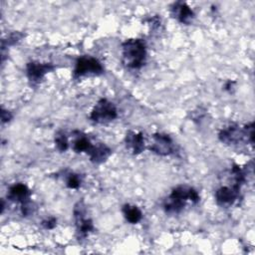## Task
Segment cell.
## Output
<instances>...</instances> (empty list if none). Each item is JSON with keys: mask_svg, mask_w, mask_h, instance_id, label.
I'll return each mask as SVG.
<instances>
[{"mask_svg": "<svg viewBox=\"0 0 255 255\" xmlns=\"http://www.w3.org/2000/svg\"><path fill=\"white\" fill-rule=\"evenodd\" d=\"M90 156V160L94 163H102L106 161L112 154V149L103 142L93 144L89 152L87 153Z\"/></svg>", "mask_w": 255, "mask_h": 255, "instance_id": "cell-12", "label": "cell"}, {"mask_svg": "<svg viewBox=\"0 0 255 255\" xmlns=\"http://www.w3.org/2000/svg\"><path fill=\"white\" fill-rule=\"evenodd\" d=\"M55 144L58 150L66 151L69 148V140L63 131H58L55 135Z\"/></svg>", "mask_w": 255, "mask_h": 255, "instance_id": "cell-17", "label": "cell"}, {"mask_svg": "<svg viewBox=\"0 0 255 255\" xmlns=\"http://www.w3.org/2000/svg\"><path fill=\"white\" fill-rule=\"evenodd\" d=\"M218 138L221 142L227 145L238 144L241 140L245 141L244 130L237 125H229L220 129Z\"/></svg>", "mask_w": 255, "mask_h": 255, "instance_id": "cell-8", "label": "cell"}, {"mask_svg": "<svg viewBox=\"0 0 255 255\" xmlns=\"http://www.w3.org/2000/svg\"><path fill=\"white\" fill-rule=\"evenodd\" d=\"M234 84H235V82L234 81H227L226 83H225V85H224V89L226 90V91H231V89L233 88V86H234Z\"/></svg>", "mask_w": 255, "mask_h": 255, "instance_id": "cell-22", "label": "cell"}, {"mask_svg": "<svg viewBox=\"0 0 255 255\" xmlns=\"http://www.w3.org/2000/svg\"><path fill=\"white\" fill-rule=\"evenodd\" d=\"M241 186L232 184V186H221L215 191V200L219 206H231L239 196Z\"/></svg>", "mask_w": 255, "mask_h": 255, "instance_id": "cell-7", "label": "cell"}, {"mask_svg": "<svg viewBox=\"0 0 255 255\" xmlns=\"http://www.w3.org/2000/svg\"><path fill=\"white\" fill-rule=\"evenodd\" d=\"M41 224H42V226H43L44 229H46V230H52V229H54V228L56 227V225H57V218L54 217V216L48 217V218L44 219Z\"/></svg>", "mask_w": 255, "mask_h": 255, "instance_id": "cell-20", "label": "cell"}, {"mask_svg": "<svg viewBox=\"0 0 255 255\" xmlns=\"http://www.w3.org/2000/svg\"><path fill=\"white\" fill-rule=\"evenodd\" d=\"M148 148L157 155L167 156L174 151V143L168 134L156 132L151 135V142Z\"/></svg>", "mask_w": 255, "mask_h": 255, "instance_id": "cell-5", "label": "cell"}, {"mask_svg": "<svg viewBox=\"0 0 255 255\" xmlns=\"http://www.w3.org/2000/svg\"><path fill=\"white\" fill-rule=\"evenodd\" d=\"M118 118V110L114 103L107 99H100L94 106L90 120L96 124H108Z\"/></svg>", "mask_w": 255, "mask_h": 255, "instance_id": "cell-2", "label": "cell"}, {"mask_svg": "<svg viewBox=\"0 0 255 255\" xmlns=\"http://www.w3.org/2000/svg\"><path fill=\"white\" fill-rule=\"evenodd\" d=\"M104 72V67L102 63L95 57L92 56H82L77 59L73 78L79 79L83 76L90 75H101Z\"/></svg>", "mask_w": 255, "mask_h": 255, "instance_id": "cell-4", "label": "cell"}, {"mask_svg": "<svg viewBox=\"0 0 255 255\" xmlns=\"http://www.w3.org/2000/svg\"><path fill=\"white\" fill-rule=\"evenodd\" d=\"M24 38V34L20 32H13L11 33L6 39L2 40V51L7 48L8 46H12L20 42Z\"/></svg>", "mask_w": 255, "mask_h": 255, "instance_id": "cell-18", "label": "cell"}, {"mask_svg": "<svg viewBox=\"0 0 255 255\" xmlns=\"http://www.w3.org/2000/svg\"><path fill=\"white\" fill-rule=\"evenodd\" d=\"M12 118H13V115L11 114V112L1 108V121L3 124L10 122L12 120Z\"/></svg>", "mask_w": 255, "mask_h": 255, "instance_id": "cell-21", "label": "cell"}, {"mask_svg": "<svg viewBox=\"0 0 255 255\" xmlns=\"http://www.w3.org/2000/svg\"><path fill=\"white\" fill-rule=\"evenodd\" d=\"M126 147L134 155L139 154L143 151L145 144H144V137L141 132H135L132 130H128L125 137Z\"/></svg>", "mask_w": 255, "mask_h": 255, "instance_id": "cell-11", "label": "cell"}, {"mask_svg": "<svg viewBox=\"0 0 255 255\" xmlns=\"http://www.w3.org/2000/svg\"><path fill=\"white\" fill-rule=\"evenodd\" d=\"M170 13L173 18L182 24H190L194 19V12L192 9L185 3L181 1L174 2L170 7Z\"/></svg>", "mask_w": 255, "mask_h": 255, "instance_id": "cell-9", "label": "cell"}, {"mask_svg": "<svg viewBox=\"0 0 255 255\" xmlns=\"http://www.w3.org/2000/svg\"><path fill=\"white\" fill-rule=\"evenodd\" d=\"M74 218L76 225V234L79 240L86 238L91 232L95 230L94 223L91 218L87 217L86 206L83 200H79L74 206Z\"/></svg>", "mask_w": 255, "mask_h": 255, "instance_id": "cell-3", "label": "cell"}, {"mask_svg": "<svg viewBox=\"0 0 255 255\" xmlns=\"http://www.w3.org/2000/svg\"><path fill=\"white\" fill-rule=\"evenodd\" d=\"M146 60V46L142 39H128L122 43V62L128 69L138 70Z\"/></svg>", "mask_w": 255, "mask_h": 255, "instance_id": "cell-1", "label": "cell"}, {"mask_svg": "<svg viewBox=\"0 0 255 255\" xmlns=\"http://www.w3.org/2000/svg\"><path fill=\"white\" fill-rule=\"evenodd\" d=\"M185 201L172 195L171 193L163 201V209L166 213H179L185 206Z\"/></svg>", "mask_w": 255, "mask_h": 255, "instance_id": "cell-13", "label": "cell"}, {"mask_svg": "<svg viewBox=\"0 0 255 255\" xmlns=\"http://www.w3.org/2000/svg\"><path fill=\"white\" fill-rule=\"evenodd\" d=\"M124 217L130 224H136L142 219V212L136 205L125 204L122 207Z\"/></svg>", "mask_w": 255, "mask_h": 255, "instance_id": "cell-14", "label": "cell"}, {"mask_svg": "<svg viewBox=\"0 0 255 255\" xmlns=\"http://www.w3.org/2000/svg\"><path fill=\"white\" fill-rule=\"evenodd\" d=\"M92 146H93V143L91 142L90 138L85 134H81V133L78 134V136L73 142V149L78 153L80 152L88 153Z\"/></svg>", "mask_w": 255, "mask_h": 255, "instance_id": "cell-15", "label": "cell"}, {"mask_svg": "<svg viewBox=\"0 0 255 255\" xmlns=\"http://www.w3.org/2000/svg\"><path fill=\"white\" fill-rule=\"evenodd\" d=\"M54 69L55 66L52 63H41L37 61H31L26 65V75L30 82L37 84Z\"/></svg>", "mask_w": 255, "mask_h": 255, "instance_id": "cell-6", "label": "cell"}, {"mask_svg": "<svg viewBox=\"0 0 255 255\" xmlns=\"http://www.w3.org/2000/svg\"><path fill=\"white\" fill-rule=\"evenodd\" d=\"M66 186L70 189H78L81 186V176L75 172H68L66 174Z\"/></svg>", "mask_w": 255, "mask_h": 255, "instance_id": "cell-16", "label": "cell"}, {"mask_svg": "<svg viewBox=\"0 0 255 255\" xmlns=\"http://www.w3.org/2000/svg\"><path fill=\"white\" fill-rule=\"evenodd\" d=\"M244 130V137H245V142L253 144L254 142V125L253 123H249L243 128Z\"/></svg>", "mask_w": 255, "mask_h": 255, "instance_id": "cell-19", "label": "cell"}, {"mask_svg": "<svg viewBox=\"0 0 255 255\" xmlns=\"http://www.w3.org/2000/svg\"><path fill=\"white\" fill-rule=\"evenodd\" d=\"M31 194L32 192L26 184L18 182V183H14L9 187L7 198L11 201L23 204L25 202L30 201Z\"/></svg>", "mask_w": 255, "mask_h": 255, "instance_id": "cell-10", "label": "cell"}]
</instances>
